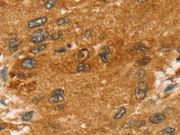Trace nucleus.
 I'll use <instances>...</instances> for the list:
<instances>
[{
	"mask_svg": "<svg viewBox=\"0 0 180 135\" xmlns=\"http://www.w3.org/2000/svg\"><path fill=\"white\" fill-rule=\"evenodd\" d=\"M50 38V33L46 29H39L36 30L32 35L30 36V42L33 43L35 45L41 44L44 42L47 39Z\"/></svg>",
	"mask_w": 180,
	"mask_h": 135,
	"instance_id": "nucleus-1",
	"label": "nucleus"
},
{
	"mask_svg": "<svg viewBox=\"0 0 180 135\" xmlns=\"http://www.w3.org/2000/svg\"><path fill=\"white\" fill-rule=\"evenodd\" d=\"M148 84L144 80H141L138 83L137 86L134 90V96L135 98L138 101L144 100L146 97L148 93Z\"/></svg>",
	"mask_w": 180,
	"mask_h": 135,
	"instance_id": "nucleus-2",
	"label": "nucleus"
},
{
	"mask_svg": "<svg viewBox=\"0 0 180 135\" xmlns=\"http://www.w3.org/2000/svg\"><path fill=\"white\" fill-rule=\"evenodd\" d=\"M149 51V48L148 47L146 46L142 42L137 43L132 45V47H131L129 50V52L131 53L134 54H139V55H144L147 52Z\"/></svg>",
	"mask_w": 180,
	"mask_h": 135,
	"instance_id": "nucleus-3",
	"label": "nucleus"
},
{
	"mask_svg": "<svg viewBox=\"0 0 180 135\" xmlns=\"http://www.w3.org/2000/svg\"><path fill=\"white\" fill-rule=\"evenodd\" d=\"M48 21V18L46 16L38 17V18L33 19L31 21H28L27 26L30 29H34L36 27H40V26H44L45 23Z\"/></svg>",
	"mask_w": 180,
	"mask_h": 135,
	"instance_id": "nucleus-4",
	"label": "nucleus"
},
{
	"mask_svg": "<svg viewBox=\"0 0 180 135\" xmlns=\"http://www.w3.org/2000/svg\"><path fill=\"white\" fill-rule=\"evenodd\" d=\"M36 65V59L34 57H28L20 62V67L23 70H32Z\"/></svg>",
	"mask_w": 180,
	"mask_h": 135,
	"instance_id": "nucleus-5",
	"label": "nucleus"
},
{
	"mask_svg": "<svg viewBox=\"0 0 180 135\" xmlns=\"http://www.w3.org/2000/svg\"><path fill=\"white\" fill-rule=\"evenodd\" d=\"M166 119V116L163 113H153L149 116V123L153 125H158L161 123Z\"/></svg>",
	"mask_w": 180,
	"mask_h": 135,
	"instance_id": "nucleus-6",
	"label": "nucleus"
},
{
	"mask_svg": "<svg viewBox=\"0 0 180 135\" xmlns=\"http://www.w3.org/2000/svg\"><path fill=\"white\" fill-rule=\"evenodd\" d=\"M90 56V52L89 50L87 48H83L82 50L77 51L75 54H74V57L79 60L80 62L85 61L89 58Z\"/></svg>",
	"mask_w": 180,
	"mask_h": 135,
	"instance_id": "nucleus-7",
	"label": "nucleus"
},
{
	"mask_svg": "<svg viewBox=\"0 0 180 135\" xmlns=\"http://www.w3.org/2000/svg\"><path fill=\"white\" fill-rule=\"evenodd\" d=\"M22 40L18 38H11L8 40V48L11 51H14L22 44Z\"/></svg>",
	"mask_w": 180,
	"mask_h": 135,
	"instance_id": "nucleus-8",
	"label": "nucleus"
},
{
	"mask_svg": "<svg viewBox=\"0 0 180 135\" xmlns=\"http://www.w3.org/2000/svg\"><path fill=\"white\" fill-rule=\"evenodd\" d=\"M90 70H91V66L89 64L85 63L83 62H80L77 66V71L79 73L88 72L90 71Z\"/></svg>",
	"mask_w": 180,
	"mask_h": 135,
	"instance_id": "nucleus-9",
	"label": "nucleus"
},
{
	"mask_svg": "<svg viewBox=\"0 0 180 135\" xmlns=\"http://www.w3.org/2000/svg\"><path fill=\"white\" fill-rule=\"evenodd\" d=\"M47 47V45L46 44H41L39 45H36V46L33 47H32L30 50V53L31 54H38L39 53L42 52L43 50H44L46 49Z\"/></svg>",
	"mask_w": 180,
	"mask_h": 135,
	"instance_id": "nucleus-10",
	"label": "nucleus"
},
{
	"mask_svg": "<svg viewBox=\"0 0 180 135\" xmlns=\"http://www.w3.org/2000/svg\"><path fill=\"white\" fill-rule=\"evenodd\" d=\"M65 98L64 95H51L48 99V102L50 104H57L65 101Z\"/></svg>",
	"mask_w": 180,
	"mask_h": 135,
	"instance_id": "nucleus-11",
	"label": "nucleus"
},
{
	"mask_svg": "<svg viewBox=\"0 0 180 135\" xmlns=\"http://www.w3.org/2000/svg\"><path fill=\"white\" fill-rule=\"evenodd\" d=\"M151 62V58L149 56H143V57H140V59H138L136 61L137 65H138L139 66H146L149 64Z\"/></svg>",
	"mask_w": 180,
	"mask_h": 135,
	"instance_id": "nucleus-12",
	"label": "nucleus"
},
{
	"mask_svg": "<svg viewBox=\"0 0 180 135\" xmlns=\"http://www.w3.org/2000/svg\"><path fill=\"white\" fill-rule=\"evenodd\" d=\"M126 112H127L126 108H125V107H121L120 109L118 110L117 113L114 115L113 119L114 120H119V119L122 118V116L126 113Z\"/></svg>",
	"mask_w": 180,
	"mask_h": 135,
	"instance_id": "nucleus-13",
	"label": "nucleus"
},
{
	"mask_svg": "<svg viewBox=\"0 0 180 135\" xmlns=\"http://www.w3.org/2000/svg\"><path fill=\"white\" fill-rule=\"evenodd\" d=\"M146 75V71L145 69H138L134 74V77L136 80H142L145 77Z\"/></svg>",
	"mask_w": 180,
	"mask_h": 135,
	"instance_id": "nucleus-14",
	"label": "nucleus"
},
{
	"mask_svg": "<svg viewBox=\"0 0 180 135\" xmlns=\"http://www.w3.org/2000/svg\"><path fill=\"white\" fill-rule=\"evenodd\" d=\"M138 119H131L129 120L128 122H125V124L123 125L122 126V129H129V128H132L133 126L136 125L137 123L138 122Z\"/></svg>",
	"mask_w": 180,
	"mask_h": 135,
	"instance_id": "nucleus-15",
	"label": "nucleus"
},
{
	"mask_svg": "<svg viewBox=\"0 0 180 135\" xmlns=\"http://www.w3.org/2000/svg\"><path fill=\"white\" fill-rule=\"evenodd\" d=\"M34 115V111H28L21 115V120L23 122H29L32 119Z\"/></svg>",
	"mask_w": 180,
	"mask_h": 135,
	"instance_id": "nucleus-16",
	"label": "nucleus"
},
{
	"mask_svg": "<svg viewBox=\"0 0 180 135\" xmlns=\"http://www.w3.org/2000/svg\"><path fill=\"white\" fill-rule=\"evenodd\" d=\"M70 22H71V20L69 19V17H61V18L57 19L56 21V23L58 26H65V25H68Z\"/></svg>",
	"mask_w": 180,
	"mask_h": 135,
	"instance_id": "nucleus-17",
	"label": "nucleus"
},
{
	"mask_svg": "<svg viewBox=\"0 0 180 135\" xmlns=\"http://www.w3.org/2000/svg\"><path fill=\"white\" fill-rule=\"evenodd\" d=\"M57 2V0H48L45 2L44 4V8L45 9L47 10V11H50L51 9H53L54 8V6L56 5V4Z\"/></svg>",
	"mask_w": 180,
	"mask_h": 135,
	"instance_id": "nucleus-18",
	"label": "nucleus"
},
{
	"mask_svg": "<svg viewBox=\"0 0 180 135\" xmlns=\"http://www.w3.org/2000/svg\"><path fill=\"white\" fill-rule=\"evenodd\" d=\"M176 133V129L172 127H167L162 130V135H174Z\"/></svg>",
	"mask_w": 180,
	"mask_h": 135,
	"instance_id": "nucleus-19",
	"label": "nucleus"
},
{
	"mask_svg": "<svg viewBox=\"0 0 180 135\" xmlns=\"http://www.w3.org/2000/svg\"><path fill=\"white\" fill-rule=\"evenodd\" d=\"M63 31H58L55 32V33L52 34L51 35H50V39L51 41H56V40L60 38L63 36Z\"/></svg>",
	"mask_w": 180,
	"mask_h": 135,
	"instance_id": "nucleus-20",
	"label": "nucleus"
},
{
	"mask_svg": "<svg viewBox=\"0 0 180 135\" xmlns=\"http://www.w3.org/2000/svg\"><path fill=\"white\" fill-rule=\"evenodd\" d=\"M101 50V53L104 54V55L106 56L107 58L112 56V53H111V51H110V49L108 46L102 47Z\"/></svg>",
	"mask_w": 180,
	"mask_h": 135,
	"instance_id": "nucleus-21",
	"label": "nucleus"
},
{
	"mask_svg": "<svg viewBox=\"0 0 180 135\" xmlns=\"http://www.w3.org/2000/svg\"><path fill=\"white\" fill-rule=\"evenodd\" d=\"M8 68H4L2 70H1L0 71V78L2 79V80L3 82H6L7 80V78H8Z\"/></svg>",
	"mask_w": 180,
	"mask_h": 135,
	"instance_id": "nucleus-22",
	"label": "nucleus"
},
{
	"mask_svg": "<svg viewBox=\"0 0 180 135\" xmlns=\"http://www.w3.org/2000/svg\"><path fill=\"white\" fill-rule=\"evenodd\" d=\"M65 91L63 89H56L51 93V95H64Z\"/></svg>",
	"mask_w": 180,
	"mask_h": 135,
	"instance_id": "nucleus-23",
	"label": "nucleus"
},
{
	"mask_svg": "<svg viewBox=\"0 0 180 135\" xmlns=\"http://www.w3.org/2000/svg\"><path fill=\"white\" fill-rule=\"evenodd\" d=\"M98 56L100 57V59H101V60L102 61V62L105 63V64H108L109 59L104 54L102 53H98Z\"/></svg>",
	"mask_w": 180,
	"mask_h": 135,
	"instance_id": "nucleus-24",
	"label": "nucleus"
},
{
	"mask_svg": "<svg viewBox=\"0 0 180 135\" xmlns=\"http://www.w3.org/2000/svg\"><path fill=\"white\" fill-rule=\"evenodd\" d=\"M44 95H43L42 96L41 95H37V96H35V98L32 99V103H33V104H37L41 100V99H42L43 98H44Z\"/></svg>",
	"mask_w": 180,
	"mask_h": 135,
	"instance_id": "nucleus-25",
	"label": "nucleus"
},
{
	"mask_svg": "<svg viewBox=\"0 0 180 135\" xmlns=\"http://www.w3.org/2000/svg\"><path fill=\"white\" fill-rule=\"evenodd\" d=\"M177 86V83H175V84H171V85H169L168 86L164 89V93H167V92H170V90H172L173 89H174L175 86Z\"/></svg>",
	"mask_w": 180,
	"mask_h": 135,
	"instance_id": "nucleus-26",
	"label": "nucleus"
},
{
	"mask_svg": "<svg viewBox=\"0 0 180 135\" xmlns=\"http://www.w3.org/2000/svg\"><path fill=\"white\" fill-rule=\"evenodd\" d=\"M17 77H18V78H20V79H22V80H23V79H26V74H24V72H23V71H20V72H19L18 74H17Z\"/></svg>",
	"mask_w": 180,
	"mask_h": 135,
	"instance_id": "nucleus-27",
	"label": "nucleus"
},
{
	"mask_svg": "<svg viewBox=\"0 0 180 135\" xmlns=\"http://www.w3.org/2000/svg\"><path fill=\"white\" fill-rule=\"evenodd\" d=\"M91 35H92V31L90 29H88L86 31V32H85L84 37L86 38H89L91 37Z\"/></svg>",
	"mask_w": 180,
	"mask_h": 135,
	"instance_id": "nucleus-28",
	"label": "nucleus"
},
{
	"mask_svg": "<svg viewBox=\"0 0 180 135\" xmlns=\"http://www.w3.org/2000/svg\"><path fill=\"white\" fill-rule=\"evenodd\" d=\"M55 110L56 111H62L64 109V104H60V105H57L55 107Z\"/></svg>",
	"mask_w": 180,
	"mask_h": 135,
	"instance_id": "nucleus-29",
	"label": "nucleus"
},
{
	"mask_svg": "<svg viewBox=\"0 0 180 135\" xmlns=\"http://www.w3.org/2000/svg\"><path fill=\"white\" fill-rule=\"evenodd\" d=\"M146 125V122L145 121H144V120H141L140 122V123H137V127H142V126H144V125Z\"/></svg>",
	"mask_w": 180,
	"mask_h": 135,
	"instance_id": "nucleus-30",
	"label": "nucleus"
},
{
	"mask_svg": "<svg viewBox=\"0 0 180 135\" xmlns=\"http://www.w3.org/2000/svg\"><path fill=\"white\" fill-rule=\"evenodd\" d=\"M6 128V125L4 123H0V132Z\"/></svg>",
	"mask_w": 180,
	"mask_h": 135,
	"instance_id": "nucleus-31",
	"label": "nucleus"
},
{
	"mask_svg": "<svg viewBox=\"0 0 180 135\" xmlns=\"http://www.w3.org/2000/svg\"><path fill=\"white\" fill-rule=\"evenodd\" d=\"M136 2L139 4H143V3H145V2H148V0H137Z\"/></svg>",
	"mask_w": 180,
	"mask_h": 135,
	"instance_id": "nucleus-32",
	"label": "nucleus"
},
{
	"mask_svg": "<svg viewBox=\"0 0 180 135\" xmlns=\"http://www.w3.org/2000/svg\"><path fill=\"white\" fill-rule=\"evenodd\" d=\"M67 50V49H63V50H56V53H64V52H65V51H66Z\"/></svg>",
	"mask_w": 180,
	"mask_h": 135,
	"instance_id": "nucleus-33",
	"label": "nucleus"
},
{
	"mask_svg": "<svg viewBox=\"0 0 180 135\" xmlns=\"http://www.w3.org/2000/svg\"><path fill=\"white\" fill-rule=\"evenodd\" d=\"M177 52H178V53H180V47H177Z\"/></svg>",
	"mask_w": 180,
	"mask_h": 135,
	"instance_id": "nucleus-34",
	"label": "nucleus"
}]
</instances>
